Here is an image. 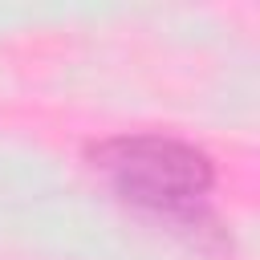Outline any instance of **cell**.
Masks as SVG:
<instances>
[{"instance_id": "obj_1", "label": "cell", "mask_w": 260, "mask_h": 260, "mask_svg": "<svg viewBox=\"0 0 260 260\" xmlns=\"http://www.w3.org/2000/svg\"><path fill=\"white\" fill-rule=\"evenodd\" d=\"M89 162L126 203L183 228L203 219V195L215 187L211 158L199 146L167 134L102 138L89 146Z\"/></svg>"}]
</instances>
